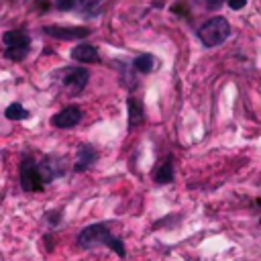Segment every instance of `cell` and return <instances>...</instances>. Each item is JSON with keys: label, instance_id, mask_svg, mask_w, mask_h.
<instances>
[{"label": "cell", "instance_id": "4", "mask_svg": "<svg viewBox=\"0 0 261 261\" xmlns=\"http://www.w3.org/2000/svg\"><path fill=\"white\" fill-rule=\"evenodd\" d=\"M20 186L24 192H39L43 188V179L39 173V165L33 157L24 155L20 161Z\"/></svg>", "mask_w": 261, "mask_h": 261}, {"label": "cell", "instance_id": "7", "mask_svg": "<svg viewBox=\"0 0 261 261\" xmlns=\"http://www.w3.org/2000/svg\"><path fill=\"white\" fill-rule=\"evenodd\" d=\"M82 120V110L77 106H65L63 110H59L55 116H53V124L57 128H71L75 126L77 122Z\"/></svg>", "mask_w": 261, "mask_h": 261}, {"label": "cell", "instance_id": "3", "mask_svg": "<svg viewBox=\"0 0 261 261\" xmlns=\"http://www.w3.org/2000/svg\"><path fill=\"white\" fill-rule=\"evenodd\" d=\"M2 41L6 45V57L12 59V61H20L27 57L29 49H31V39L29 35L22 31V29H16V31H6L2 35Z\"/></svg>", "mask_w": 261, "mask_h": 261}, {"label": "cell", "instance_id": "6", "mask_svg": "<svg viewBox=\"0 0 261 261\" xmlns=\"http://www.w3.org/2000/svg\"><path fill=\"white\" fill-rule=\"evenodd\" d=\"M43 33L59 41H77V39H86L90 35V29L88 27H45Z\"/></svg>", "mask_w": 261, "mask_h": 261}, {"label": "cell", "instance_id": "11", "mask_svg": "<svg viewBox=\"0 0 261 261\" xmlns=\"http://www.w3.org/2000/svg\"><path fill=\"white\" fill-rule=\"evenodd\" d=\"M96 157H98V153H96L90 145H82V147H80V159H77V163H75V171L88 169V167L96 161Z\"/></svg>", "mask_w": 261, "mask_h": 261}, {"label": "cell", "instance_id": "16", "mask_svg": "<svg viewBox=\"0 0 261 261\" xmlns=\"http://www.w3.org/2000/svg\"><path fill=\"white\" fill-rule=\"evenodd\" d=\"M196 2H200L206 10H216V8H218L222 2H226V0H196Z\"/></svg>", "mask_w": 261, "mask_h": 261}, {"label": "cell", "instance_id": "1", "mask_svg": "<svg viewBox=\"0 0 261 261\" xmlns=\"http://www.w3.org/2000/svg\"><path fill=\"white\" fill-rule=\"evenodd\" d=\"M77 245L84 247V249H92V247H96V245H108V247H110L112 251H116L120 257H124V253H126L122 241L116 239V237H112L110 230H108V226H106L104 222L86 226V228L80 232V237H77Z\"/></svg>", "mask_w": 261, "mask_h": 261}, {"label": "cell", "instance_id": "15", "mask_svg": "<svg viewBox=\"0 0 261 261\" xmlns=\"http://www.w3.org/2000/svg\"><path fill=\"white\" fill-rule=\"evenodd\" d=\"M80 2V8H82V12H86V14H96V10H98V6H100V2L102 0H77Z\"/></svg>", "mask_w": 261, "mask_h": 261}, {"label": "cell", "instance_id": "17", "mask_svg": "<svg viewBox=\"0 0 261 261\" xmlns=\"http://www.w3.org/2000/svg\"><path fill=\"white\" fill-rule=\"evenodd\" d=\"M73 4H75V0H55V6L59 10H71Z\"/></svg>", "mask_w": 261, "mask_h": 261}, {"label": "cell", "instance_id": "2", "mask_svg": "<svg viewBox=\"0 0 261 261\" xmlns=\"http://www.w3.org/2000/svg\"><path fill=\"white\" fill-rule=\"evenodd\" d=\"M228 35H230V24L224 16H214L198 29V37L206 47H216V45L224 43L228 39Z\"/></svg>", "mask_w": 261, "mask_h": 261}, {"label": "cell", "instance_id": "8", "mask_svg": "<svg viewBox=\"0 0 261 261\" xmlns=\"http://www.w3.org/2000/svg\"><path fill=\"white\" fill-rule=\"evenodd\" d=\"M39 173H41L43 184H45V181H51V179L57 177V175H61V173H63V163H61V159L55 157V155L45 157V161L39 163Z\"/></svg>", "mask_w": 261, "mask_h": 261}, {"label": "cell", "instance_id": "19", "mask_svg": "<svg viewBox=\"0 0 261 261\" xmlns=\"http://www.w3.org/2000/svg\"><path fill=\"white\" fill-rule=\"evenodd\" d=\"M49 220H51V222H53V224H55V222H57V220H59V214H57V212H55V214H51V216H49Z\"/></svg>", "mask_w": 261, "mask_h": 261}, {"label": "cell", "instance_id": "14", "mask_svg": "<svg viewBox=\"0 0 261 261\" xmlns=\"http://www.w3.org/2000/svg\"><path fill=\"white\" fill-rule=\"evenodd\" d=\"M4 114H6V118H10V120H22V118H27V116H29L27 108H24V106H20L18 102H12L10 106H6Z\"/></svg>", "mask_w": 261, "mask_h": 261}, {"label": "cell", "instance_id": "9", "mask_svg": "<svg viewBox=\"0 0 261 261\" xmlns=\"http://www.w3.org/2000/svg\"><path fill=\"white\" fill-rule=\"evenodd\" d=\"M71 57L75 61H82V63H96L100 57H98V49L94 45H88V43H80L71 49Z\"/></svg>", "mask_w": 261, "mask_h": 261}, {"label": "cell", "instance_id": "12", "mask_svg": "<svg viewBox=\"0 0 261 261\" xmlns=\"http://www.w3.org/2000/svg\"><path fill=\"white\" fill-rule=\"evenodd\" d=\"M171 179H173V165H171V159H165L155 171V181L157 184H169Z\"/></svg>", "mask_w": 261, "mask_h": 261}, {"label": "cell", "instance_id": "5", "mask_svg": "<svg viewBox=\"0 0 261 261\" xmlns=\"http://www.w3.org/2000/svg\"><path fill=\"white\" fill-rule=\"evenodd\" d=\"M88 77H90V71L84 67H67L61 71V82L71 94H80L86 88Z\"/></svg>", "mask_w": 261, "mask_h": 261}, {"label": "cell", "instance_id": "10", "mask_svg": "<svg viewBox=\"0 0 261 261\" xmlns=\"http://www.w3.org/2000/svg\"><path fill=\"white\" fill-rule=\"evenodd\" d=\"M128 108V126H139L145 120V110H143V102L139 98H128L126 102Z\"/></svg>", "mask_w": 261, "mask_h": 261}, {"label": "cell", "instance_id": "13", "mask_svg": "<svg viewBox=\"0 0 261 261\" xmlns=\"http://www.w3.org/2000/svg\"><path fill=\"white\" fill-rule=\"evenodd\" d=\"M153 65H155V59L151 57V55H139V57H135V61H133V67L137 69V71H141V73H149L151 69H153Z\"/></svg>", "mask_w": 261, "mask_h": 261}, {"label": "cell", "instance_id": "18", "mask_svg": "<svg viewBox=\"0 0 261 261\" xmlns=\"http://www.w3.org/2000/svg\"><path fill=\"white\" fill-rule=\"evenodd\" d=\"M226 4H228L232 10H241V8H245L247 0H226Z\"/></svg>", "mask_w": 261, "mask_h": 261}]
</instances>
